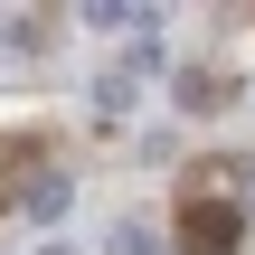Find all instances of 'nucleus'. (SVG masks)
I'll list each match as a JSON object with an SVG mask.
<instances>
[{
    "label": "nucleus",
    "instance_id": "1",
    "mask_svg": "<svg viewBox=\"0 0 255 255\" xmlns=\"http://www.w3.org/2000/svg\"><path fill=\"white\" fill-rule=\"evenodd\" d=\"M237 199H227V180L208 189V199H189V237H180V255H237Z\"/></svg>",
    "mask_w": 255,
    "mask_h": 255
},
{
    "label": "nucleus",
    "instance_id": "2",
    "mask_svg": "<svg viewBox=\"0 0 255 255\" xmlns=\"http://www.w3.org/2000/svg\"><path fill=\"white\" fill-rule=\"evenodd\" d=\"M218 104H237V76H218V66L180 76V114H218Z\"/></svg>",
    "mask_w": 255,
    "mask_h": 255
},
{
    "label": "nucleus",
    "instance_id": "3",
    "mask_svg": "<svg viewBox=\"0 0 255 255\" xmlns=\"http://www.w3.org/2000/svg\"><path fill=\"white\" fill-rule=\"evenodd\" d=\"M85 28H151V9H132V0H85Z\"/></svg>",
    "mask_w": 255,
    "mask_h": 255
},
{
    "label": "nucleus",
    "instance_id": "4",
    "mask_svg": "<svg viewBox=\"0 0 255 255\" xmlns=\"http://www.w3.org/2000/svg\"><path fill=\"white\" fill-rule=\"evenodd\" d=\"M28 218H66V170H38L28 180Z\"/></svg>",
    "mask_w": 255,
    "mask_h": 255
},
{
    "label": "nucleus",
    "instance_id": "5",
    "mask_svg": "<svg viewBox=\"0 0 255 255\" xmlns=\"http://www.w3.org/2000/svg\"><path fill=\"white\" fill-rule=\"evenodd\" d=\"M95 114H132V76H123V66L95 76Z\"/></svg>",
    "mask_w": 255,
    "mask_h": 255
},
{
    "label": "nucleus",
    "instance_id": "6",
    "mask_svg": "<svg viewBox=\"0 0 255 255\" xmlns=\"http://www.w3.org/2000/svg\"><path fill=\"white\" fill-rule=\"evenodd\" d=\"M114 255H170V246H161L151 227H114Z\"/></svg>",
    "mask_w": 255,
    "mask_h": 255
},
{
    "label": "nucleus",
    "instance_id": "7",
    "mask_svg": "<svg viewBox=\"0 0 255 255\" xmlns=\"http://www.w3.org/2000/svg\"><path fill=\"white\" fill-rule=\"evenodd\" d=\"M38 255H76V246H38Z\"/></svg>",
    "mask_w": 255,
    "mask_h": 255
}]
</instances>
